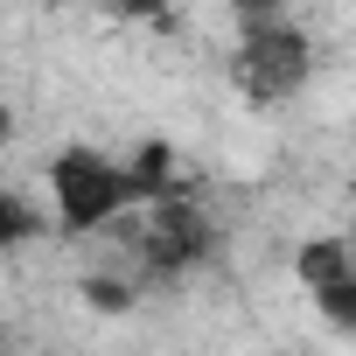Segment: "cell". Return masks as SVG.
Listing matches in <instances>:
<instances>
[{"instance_id":"obj_5","label":"cell","mask_w":356,"mask_h":356,"mask_svg":"<svg viewBox=\"0 0 356 356\" xmlns=\"http://www.w3.org/2000/svg\"><path fill=\"white\" fill-rule=\"evenodd\" d=\"M29 238H42V217H35V203H22L8 182H0V266H8Z\"/></svg>"},{"instance_id":"obj_1","label":"cell","mask_w":356,"mask_h":356,"mask_svg":"<svg viewBox=\"0 0 356 356\" xmlns=\"http://www.w3.org/2000/svg\"><path fill=\"white\" fill-rule=\"evenodd\" d=\"M42 189H49V217H56L63 231H77V238L112 231V224L140 217L147 203H161V196L147 189V175H140L133 161L105 154V147H63V154L42 168Z\"/></svg>"},{"instance_id":"obj_2","label":"cell","mask_w":356,"mask_h":356,"mask_svg":"<svg viewBox=\"0 0 356 356\" xmlns=\"http://www.w3.org/2000/svg\"><path fill=\"white\" fill-rule=\"evenodd\" d=\"M307 77H314V42L300 35V22H286V15H245L238 49H231V84L252 105H286V98L307 91Z\"/></svg>"},{"instance_id":"obj_4","label":"cell","mask_w":356,"mask_h":356,"mask_svg":"<svg viewBox=\"0 0 356 356\" xmlns=\"http://www.w3.org/2000/svg\"><path fill=\"white\" fill-rule=\"evenodd\" d=\"M293 280H300L307 307H314L328 328L356 335V245H349L342 231H328V238H307V245L293 252Z\"/></svg>"},{"instance_id":"obj_3","label":"cell","mask_w":356,"mask_h":356,"mask_svg":"<svg viewBox=\"0 0 356 356\" xmlns=\"http://www.w3.org/2000/svg\"><path fill=\"white\" fill-rule=\"evenodd\" d=\"M133 266L154 280H175V273H196L203 259H210V245H217V224H210V210L203 203H189L182 189L175 196H161V203H147L140 217H133Z\"/></svg>"},{"instance_id":"obj_6","label":"cell","mask_w":356,"mask_h":356,"mask_svg":"<svg viewBox=\"0 0 356 356\" xmlns=\"http://www.w3.org/2000/svg\"><path fill=\"white\" fill-rule=\"evenodd\" d=\"M8 140H15V112H8V105H0V147H8Z\"/></svg>"}]
</instances>
